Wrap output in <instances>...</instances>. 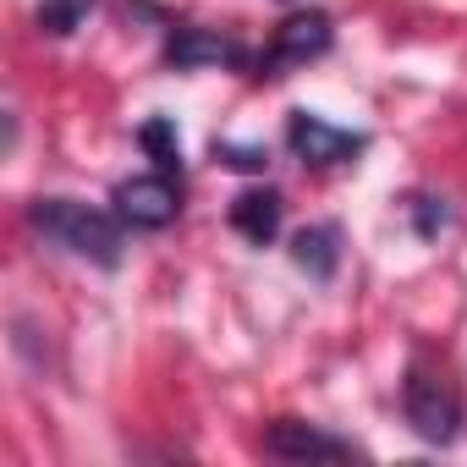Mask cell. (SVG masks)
Here are the masks:
<instances>
[{
  "mask_svg": "<svg viewBox=\"0 0 467 467\" xmlns=\"http://www.w3.org/2000/svg\"><path fill=\"white\" fill-rule=\"evenodd\" d=\"M28 225L50 248H61L83 265H99V270H116L121 254H127V220L116 209L83 203V198H34Z\"/></svg>",
  "mask_w": 467,
  "mask_h": 467,
  "instance_id": "6da1fadb",
  "label": "cell"
},
{
  "mask_svg": "<svg viewBox=\"0 0 467 467\" xmlns=\"http://www.w3.org/2000/svg\"><path fill=\"white\" fill-rule=\"evenodd\" d=\"M401 412L412 423L418 440L429 445H451L462 440V423H467V396H462V379L451 374V363L429 347H418L401 368Z\"/></svg>",
  "mask_w": 467,
  "mask_h": 467,
  "instance_id": "7a4b0ae2",
  "label": "cell"
},
{
  "mask_svg": "<svg viewBox=\"0 0 467 467\" xmlns=\"http://www.w3.org/2000/svg\"><path fill=\"white\" fill-rule=\"evenodd\" d=\"M330 45H336L330 12H319V6H308V12H292V17H286L275 34H270V45L259 50V72H254V78H292L297 67L319 61Z\"/></svg>",
  "mask_w": 467,
  "mask_h": 467,
  "instance_id": "3957f363",
  "label": "cell"
},
{
  "mask_svg": "<svg viewBox=\"0 0 467 467\" xmlns=\"http://www.w3.org/2000/svg\"><path fill=\"white\" fill-rule=\"evenodd\" d=\"M110 209L127 220V231H165L182 214V176H171V171L127 176V182H116Z\"/></svg>",
  "mask_w": 467,
  "mask_h": 467,
  "instance_id": "277c9868",
  "label": "cell"
},
{
  "mask_svg": "<svg viewBox=\"0 0 467 467\" xmlns=\"http://www.w3.org/2000/svg\"><path fill=\"white\" fill-rule=\"evenodd\" d=\"M259 445L275 462H352V456H368L363 445H352V440H341V434H330L325 423H308V418H275V423H265Z\"/></svg>",
  "mask_w": 467,
  "mask_h": 467,
  "instance_id": "5b68a950",
  "label": "cell"
},
{
  "mask_svg": "<svg viewBox=\"0 0 467 467\" xmlns=\"http://www.w3.org/2000/svg\"><path fill=\"white\" fill-rule=\"evenodd\" d=\"M286 143L303 165H352L363 149H368V132H352V127H336L314 110H292L286 116Z\"/></svg>",
  "mask_w": 467,
  "mask_h": 467,
  "instance_id": "8992f818",
  "label": "cell"
},
{
  "mask_svg": "<svg viewBox=\"0 0 467 467\" xmlns=\"http://www.w3.org/2000/svg\"><path fill=\"white\" fill-rule=\"evenodd\" d=\"M165 56H171V67H243L248 61V50L237 45V39H220V34H209V28H176L171 34V45H165Z\"/></svg>",
  "mask_w": 467,
  "mask_h": 467,
  "instance_id": "52a82bcc",
  "label": "cell"
},
{
  "mask_svg": "<svg viewBox=\"0 0 467 467\" xmlns=\"http://www.w3.org/2000/svg\"><path fill=\"white\" fill-rule=\"evenodd\" d=\"M231 225H237V231H243V237H248L254 248L275 243V231H281V192H270V187H254V192H243L237 203H231Z\"/></svg>",
  "mask_w": 467,
  "mask_h": 467,
  "instance_id": "ba28073f",
  "label": "cell"
},
{
  "mask_svg": "<svg viewBox=\"0 0 467 467\" xmlns=\"http://www.w3.org/2000/svg\"><path fill=\"white\" fill-rule=\"evenodd\" d=\"M292 259H297V270H308L314 281H330L336 265H341V231H336V225H308V231H297Z\"/></svg>",
  "mask_w": 467,
  "mask_h": 467,
  "instance_id": "9c48e42d",
  "label": "cell"
},
{
  "mask_svg": "<svg viewBox=\"0 0 467 467\" xmlns=\"http://www.w3.org/2000/svg\"><path fill=\"white\" fill-rule=\"evenodd\" d=\"M138 143L149 149L154 171H171V176H182V143H176V127H171L165 116L143 121V127H138Z\"/></svg>",
  "mask_w": 467,
  "mask_h": 467,
  "instance_id": "30bf717a",
  "label": "cell"
},
{
  "mask_svg": "<svg viewBox=\"0 0 467 467\" xmlns=\"http://www.w3.org/2000/svg\"><path fill=\"white\" fill-rule=\"evenodd\" d=\"M88 12H94V0H45L39 6V34L67 39V34H78L88 23Z\"/></svg>",
  "mask_w": 467,
  "mask_h": 467,
  "instance_id": "8fae6325",
  "label": "cell"
}]
</instances>
